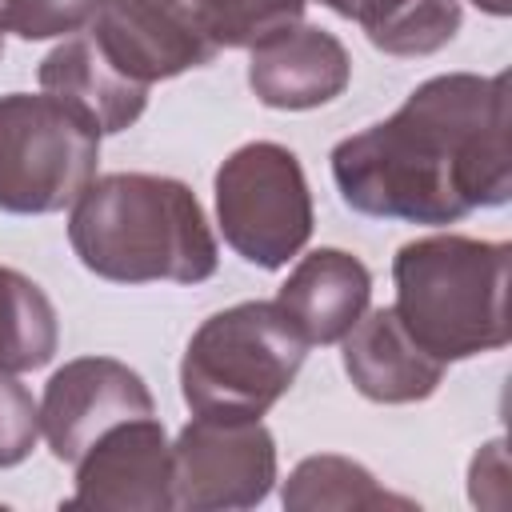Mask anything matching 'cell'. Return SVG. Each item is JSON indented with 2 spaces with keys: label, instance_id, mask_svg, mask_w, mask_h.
<instances>
[{
  "label": "cell",
  "instance_id": "1",
  "mask_svg": "<svg viewBox=\"0 0 512 512\" xmlns=\"http://www.w3.org/2000/svg\"><path fill=\"white\" fill-rule=\"evenodd\" d=\"M508 72H444L332 148L340 200L376 220L456 224L512 200Z\"/></svg>",
  "mask_w": 512,
  "mask_h": 512
},
{
  "label": "cell",
  "instance_id": "2",
  "mask_svg": "<svg viewBox=\"0 0 512 512\" xmlns=\"http://www.w3.org/2000/svg\"><path fill=\"white\" fill-rule=\"evenodd\" d=\"M68 244L112 284H200L216 276L220 248L196 192L156 172H108L72 200Z\"/></svg>",
  "mask_w": 512,
  "mask_h": 512
},
{
  "label": "cell",
  "instance_id": "3",
  "mask_svg": "<svg viewBox=\"0 0 512 512\" xmlns=\"http://www.w3.org/2000/svg\"><path fill=\"white\" fill-rule=\"evenodd\" d=\"M512 248L460 232L408 240L392 256V312L408 336L440 364L500 352L512 340L508 324Z\"/></svg>",
  "mask_w": 512,
  "mask_h": 512
},
{
  "label": "cell",
  "instance_id": "4",
  "mask_svg": "<svg viewBox=\"0 0 512 512\" xmlns=\"http://www.w3.org/2000/svg\"><path fill=\"white\" fill-rule=\"evenodd\" d=\"M308 340L276 300L212 312L180 360V396L192 416L260 420L296 380Z\"/></svg>",
  "mask_w": 512,
  "mask_h": 512
},
{
  "label": "cell",
  "instance_id": "5",
  "mask_svg": "<svg viewBox=\"0 0 512 512\" xmlns=\"http://www.w3.org/2000/svg\"><path fill=\"white\" fill-rule=\"evenodd\" d=\"M100 164V136L48 92L0 96V212L72 208Z\"/></svg>",
  "mask_w": 512,
  "mask_h": 512
},
{
  "label": "cell",
  "instance_id": "6",
  "mask_svg": "<svg viewBox=\"0 0 512 512\" xmlns=\"http://www.w3.org/2000/svg\"><path fill=\"white\" fill-rule=\"evenodd\" d=\"M224 244L248 264L276 272L312 236V192L292 148L276 140L240 144L212 180Z\"/></svg>",
  "mask_w": 512,
  "mask_h": 512
},
{
  "label": "cell",
  "instance_id": "7",
  "mask_svg": "<svg viewBox=\"0 0 512 512\" xmlns=\"http://www.w3.org/2000/svg\"><path fill=\"white\" fill-rule=\"evenodd\" d=\"M276 440L260 420L192 416L172 444V508L236 512L268 500Z\"/></svg>",
  "mask_w": 512,
  "mask_h": 512
},
{
  "label": "cell",
  "instance_id": "8",
  "mask_svg": "<svg viewBox=\"0 0 512 512\" xmlns=\"http://www.w3.org/2000/svg\"><path fill=\"white\" fill-rule=\"evenodd\" d=\"M152 412V392L136 368L112 356H76L44 384L40 432L60 464H76L108 428Z\"/></svg>",
  "mask_w": 512,
  "mask_h": 512
},
{
  "label": "cell",
  "instance_id": "9",
  "mask_svg": "<svg viewBox=\"0 0 512 512\" xmlns=\"http://www.w3.org/2000/svg\"><path fill=\"white\" fill-rule=\"evenodd\" d=\"M68 504L108 512L172 508V444L156 412L108 428L76 460V492L68 496Z\"/></svg>",
  "mask_w": 512,
  "mask_h": 512
},
{
  "label": "cell",
  "instance_id": "10",
  "mask_svg": "<svg viewBox=\"0 0 512 512\" xmlns=\"http://www.w3.org/2000/svg\"><path fill=\"white\" fill-rule=\"evenodd\" d=\"M352 80L348 48L316 24H284L248 56V88L260 104L280 112H304L332 104Z\"/></svg>",
  "mask_w": 512,
  "mask_h": 512
},
{
  "label": "cell",
  "instance_id": "11",
  "mask_svg": "<svg viewBox=\"0 0 512 512\" xmlns=\"http://www.w3.org/2000/svg\"><path fill=\"white\" fill-rule=\"evenodd\" d=\"M40 92L56 96L64 108H72L96 136H116L140 120L148 108V84L124 76L104 48L84 36H68L40 60Z\"/></svg>",
  "mask_w": 512,
  "mask_h": 512
},
{
  "label": "cell",
  "instance_id": "12",
  "mask_svg": "<svg viewBox=\"0 0 512 512\" xmlns=\"http://www.w3.org/2000/svg\"><path fill=\"white\" fill-rule=\"evenodd\" d=\"M340 344H344L340 360H344L348 380L356 384L360 396H368L376 404L428 400L440 388L444 368H448L408 336V328L400 324L392 304L364 312Z\"/></svg>",
  "mask_w": 512,
  "mask_h": 512
},
{
  "label": "cell",
  "instance_id": "13",
  "mask_svg": "<svg viewBox=\"0 0 512 512\" xmlns=\"http://www.w3.org/2000/svg\"><path fill=\"white\" fill-rule=\"evenodd\" d=\"M88 28H92V40L104 48V56L124 76L148 88L156 80H172L188 68H204L216 60L156 0H104Z\"/></svg>",
  "mask_w": 512,
  "mask_h": 512
},
{
  "label": "cell",
  "instance_id": "14",
  "mask_svg": "<svg viewBox=\"0 0 512 512\" xmlns=\"http://www.w3.org/2000/svg\"><path fill=\"white\" fill-rule=\"evenodd\" d=\"M368 300L372 272L344 248H316L300 256L276 292V304L308 344H340L348 328L368 312Z\"/></svg>",
  "mask_w": 512,
  "mask_h": 512
},
{
  "label": "cell",
  "instance_id": "15",
  "mask_svg": "<svg viewBox=\"0 0 512 512\" xmlns=\"http://www.w3.org/2000/svg\"><path fill=\"white\" fill-rule=\"evenodd\" d=\"M280 500L288 512H348V508H400L412 512L416 500L388 492L360 460L352 456H336V452H320L300 460L284 488Z\"/></svg>",
  "mask_w": 512,
  "mask_h": 512
},
{
  "label": "cell",
  "instance_id": "16",
  "mask_svg": "<svg viewBox=\"0 0 512 512\" xmlns=\"http://www.w3.org/2000/svg\"><path fill=\"white\" fill-rule=\"evenodd\" d=\"M156 4L216 56L224 48H252L276 28L296 24L308 0H156Z\"/></svg>",
  "mask_w": 512,
  "mask_h": 512
},
{
  "label": "cell",
  "instance_id": "17",
  "mask_svg": "<svg viewBox=\"0 0 512 512\" xmlns=\"http://www.w3.org/2000/svg\"><path fill=\"white\" fill-rule=\"evenodd\" d=\"M60 348V320L48 292L16 268L0 264V368H44Z\"/></svg>",
  "mask_w": 512,
  "mask_h": 512
},
{
  "label": "cell",
  "instance_id": "18",
  "mask_svg": "<svg viewBox=\"0 0 512 512\" xmlns=\"http://www.w3.org/2000/svg\"><path fill=\"white\" fill-rule=\"evenodd\" d=\"M460 24H464L460 0H400L364 36L372 40V48L388 56H428L452 44Z\"/></svg>",
  "mask_w": 512,
  "mask_h": 512
},
{
  "label": "cell",
  "instance_id": "19",
  "mask_svg": "<svg viewBox=\"0 0 512 512\" xmlns=\"http://www.w3.org/2000/svg\"><path fill=\"white\" fill-rule=\"evenodd\" d=\"M104 0H4V32L20 40H52L84 32Z\"/></svg>",
  "mask_w": 512,
  "mask_h": 512
},
{
  "label": "cell",
  "instance_id": "20",
  "mask_svg": "<svg viewBox=\"0 0 512 512\" xmlns=\"http://www.w3.org/2000/svg\"><path fill=\"white\" fill-rule=\"evenodd\" d=\"M40 440V404L16 372L0 368V468H16L32 456Z\"/></svg>",
  "mask_w": 512,
  "mask_h": 512
},
{
  "label": "cell",
  "instance_id": "21",
  "mask_svg": "<svg viewBox=\"0 0 512 512\" xmlns=\"http://www.w3.org/2000/svg\"><path fill=\"white\" fill-rule=\"evenodd\" d=\"M324 8H332L336 16H344V20H356L364 32L368 28H376L400 0H320Z\"/></svg>",
  "mask_w": 512,
  "mask_h": 512
},
{
  "label": "cell",
  "instance_id": "22",
  "mask_svg": "<svg viewBox=\"0 0 512 512\" xmlns=\"http://www.w3.org/2000/svg\"><path fill=\"white\" fill-rule=\"evenodd\" d=\"M480 12H488V16H508L512 12V0H472Z\"/></svg>",
  "mask_w": 512,
  "mask_h": 512
},
{
  "label": "cell",
  "instance_id": "23",
  "mask_svg": "<svg viewBox=\"0 0 512 512\" xmlns=\"http://www.w3.org/2000/svg\"><path fill=\"white\" fill-rule=\"evenodd\" d=\"M0 32H4V0H0Z\"/></svg>",
  "mask_w": 512,
  "mask_h": 512
},
{
  "label": "cell",
  "instance_id": "24",
  "mask_svg": "<svg viewBox=\"0 0 512 512\" xmlns=\"http://www.w3.org/2000/svg\"><path fill=\"white\" fill-rule=\"evenodd\" d=\"M0 56H4V32H0Z\"/></svg>",
  "mask_w": 512,
  "mask_h": 512
}]
</instances>
